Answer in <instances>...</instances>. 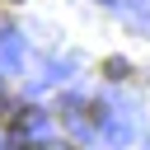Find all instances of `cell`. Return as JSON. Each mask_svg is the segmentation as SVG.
I'll list each match as a JSON object with an SVG mask.
<instances>
[{"instance_id":"obj_1","label":"cell","mask_w":150,"mask_h":150,"mask_svg":"<svg viewBox=\"0 0 150 150\" xmlns=\"http://www.w3.org/2000/svg\"><path fill=\"white\" fill-rule=\"evenodd\" d=\"M103 75H108V80H127V75H131V66H127L122 56H108V61H103Z\"/></svg>"}]
</instances>
